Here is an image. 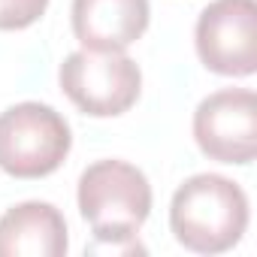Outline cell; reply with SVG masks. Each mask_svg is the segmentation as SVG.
<instances>
[{
    "label": "cell",
    "instance_id": "2",
    "mask_svg": "<svg viewBox=\"0 0 257 257\" xmlns=\"http://www.w3.org/2000/svg\"><path fill=\"white\" fill-rule=\"evenodd\" d=\"M79 212L97 242L137 245V230L152 212V185L143 170L124 161H97L79 179Z\"/></svg>",
    "mask_w": 257,
    "mask_h": 257
},
{
    "label": "cell",
    "instance_id": "8",
    "mask_svg": "<svg viewBox=\"0 0 257 257\" xmlns=\"http://www.w3.org/2000/svg\"><path fill=\"white\" fill-rule=\"evenodd\" d=\"M67 254V221L52 203H19L0 218V257Z\"/></svg>",
    "mask_w": 257,
    "mask_h": 257
},
{
    "label": "cell",
    "instance_id": "7",
    "mask_svg": "<svg viewBox=\"0 0 257 257\" xmlns=\"http://www.w3.org/2000/svg\"><path fill=\"white\" fill-rule=\"evenodd\" d=\"M149 0H73V34L85 49L124 52L149 28Z\"/></svg>",
    "mask_w": 257,
    "mask_h": 257
},
{
    "label": "cell",
    "instance_id": "4",
    "mask_svg": "<svg viewBox=\"0 0 257 257\" xmlns=\"http://www.w3.org/2000/svg\"><path fill=\"white\" fill-rule=\"evenodd\" d=\"M58 79L64 94L94 118L127 112L143 91V73L137 61L124 52L103 49H79L67 55Z\"/></svg>",
    "mask_w": 257,
    "mask_h": 257
},
{
    "label": "cell",
    "instance_id": "9",
    "mask_svg": "<svg viewBox=\"0 0 257 257\" xmlns=\"http://www.w3.org/2000/svg\"><path fill=\"white\" fill-rule=\"evenodd\" d=\"M49 0H0V31H25L46 13Z\"/></svg>",
    "mask_w": 257,
    "mask_h": 257
},
{
    "label": "cell",
    "instance_id": "3",
    "mask_svg": "<svg viewBox=\"0 0 257 257\" xmlns=\"http://www.w3.org/2000/svg\"><path fill=\"white\" fill-rule=\"evenodd\" d=\"M70 146V124L46 103H16L0 112V170L16 179L55 173Z\"/></svg>",
    "mask_w": 257,
    "mask_h": 257
},
{
    "label": "cell",
    "instance_id": "1",
    "mask_svg": "<svg viewBox=\"0 0 257 257\" xmlns=\"http://www.w3.org/2000/svg\"><path fill=\"white\" fill-rule=\"evenodd\" d=\"M170 227L188 251H230L248 227V197L218 173L191 176L173 197Z\"/></svg>",
    "mask_w": 257,
    "mask_h": 257
},
{
    "label": "cell",
    "instance_id": "6",
    "mask_svg": "<svg viewBox=\"0 0 257 257\" xmlns=\"http://www.w3.org/2000/svg\"><path fill=\"white\" fill-rule=\"evenodd\" d=\"M197 55L221 76H251L257 70V4L215 0L197 22Z\"/></svg>",
    "mask_w": 257,
    "mask_h": 257
},
{
    "label": "cell",
    "instance_id": "5",
    "mask_svg": "<svg viewBox=\"0 0 257 257\" xmlns=\"http://www.w3.org/2000/svg\"><path fill=\"white\" fill-rule=\"evenodd\" d=\"M200 152L221 164H251L257 152V97L248 88L209 94L194 112Z\"/></svg>",
    "mask_w": 257,
    "mask_h": 257
}]
</instances>
